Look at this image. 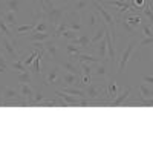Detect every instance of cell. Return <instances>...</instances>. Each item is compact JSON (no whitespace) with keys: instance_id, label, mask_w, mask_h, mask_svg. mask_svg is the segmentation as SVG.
<instances>
[{"instance_id":"cell-1","label":"cell","mask_w":153,"mask_h":153,"mask_svg":"<svg viewBox=\"0 0 153 153\" xmlns=\"http://www.w3.org/2000/svg\"><path fill=\"white\" fill-rule=\"evenodd\" d=\"M69 9L71 8L68 5H55L54 0H43L42 19H45L49 23V26H52V29H54Z\"/></svg>"},{"instance_id":"cell-2","label":"cell","mask_w":153,"mask_h":153,"mask_svg":"<svg viewBox=\"0 0 153 153\" xmlns=\"http://www.w3.org/2000/svg\"><path fill=\"white\" fill-rule=\"evenodd\" d=\"M92 6L95 8V11L98 14L103 17V22L109 26V29L112 32V38H113V45H115V42H117V22H115V16L104 8V3H100L97 0H92Z\"/></svg>"},{"instance_id":"cell-3","label":"cell","mask_w":153,"mask_h":153,"mask_svg":"<svg viewBox=\"0 0 153 153\" xmlns=\"http://www.w3.org/2000/svg\"><path fill=\"white\" fill-rule=\"evenodd\" d=\"M0 52L5 55V58L8 61H14L20 57V52H19L17 46L5 35H0Z\"/></svg>"},{"instance_id":"cell-4","label":"cell","mask_w":153,"mask_h":153,"mask_svg":"<svg viewBox=\"0 0 153 153\" xmlns=\"http://www.w3.org/2000/svg\"><path fill=\"white\" fill-rule=\"evenodd\" d=\"M58 38L52 37L49 38V40L45 42V55L46 58L51 61V63H57V65H60V46H58Z\"/></svg>"},{"instance_id":"cell-5","label":"cell","mask_w":153,"mask_h":153,"mask_svg":"<svg viewBox=\"0 0 153 153\" xmlns=\"http://www.w3.org/2000/svg\"><path fill=\"white\" fill-rule=\"evenodd\" d=\"M65 19L68 20L69 23V29H74L76 32H80L83 29V20H81V16L78 12H75L74 9H69L66 14H65Z\"/></svg>"},{"instance_id":"cell-6","label":"cell","mask_w":153,"mask_h":153,"mask_svg":"<svg viewBox=\"0 0 153 153\" xmlns=\"http://www.w3.org/2000/svg\"><path fill=\"white\" fill-rule=\"evenodd\" d=\"M60 65L54 63L52 68L48 71V75L45 76V84L46 86H57L60 84L61 86V78H60Z\"/></svg>"},{"instance_id":"cell-7","label":"cell","mask_w":153,"mask_h":153,"mask_svg":"<svg viewBox=\"0 0 153 153\" xmlns=\"http://www.w3.org/2000/svg\"><path fill=\"white\" fill-rule=\"evenodd\" d=\"M136 45H138V42H136V40H132V42L129 43V46L126 48V51L123 52V57L120 58V63H118V74H120V75L124 74L126 65H127V61L130 60V57H132V54H133V49H135Z\"/></svg>"},{"instance_id":"cell-8","label":"cell","mask_w":153,"mask_h":153,"mask_svg":"<svg viewBox=\"0 0 153 153\" xmlns=\"http://www.w3.org/2000/svg\"><path fill=\"white\" fill-rule=\"evenodd\" d=\"M98 12L95 11V8L92 6V8H89L84 14L81 16V20H83V26L86 25V26L89 28V29H94V28H97V25H98V22H100V19H98Z\"/></svg>"},{"instance_id":"cell-9","label":"cell","mask_w":153,"mask_h":153,"mask_svg":"<svg viewBox=\"0 0 153 153\" xmlns=\"http://www.w3.org/2000/svg\"><path fill=\"white\" fill-rule=\"evenodd\" d=\"M61 86H74V87H83V81L80 75H75L71 72H65L61 75Z\"/></svg>"},{"instance_id":"cell-10","label":"cell","mask_w":153,"mask_h":153,"mask_svg":"<svg viewBox=\"0 0 153 153\" xmlns=\"http://www.w3.org/2000/svg\"><path fill=\"white\" fill-rule=\"evenodd\" d=\"M86 98L87 100H92V101H101V87L91 83L86 87Z\"/></svg>"},{"instance_id":"cell-11","label":"cell","mask_w":153,"mask_h":153,"mask_svg":"<svg viewBox=\"0 0 153 153\" xmlns=\"http://www.w3.org/2000/svg\"><path fill=\"white\" fill-rule=\"evenodd\" d=\"M69 43L76 45V46H80V48H83V49L86 51L87 48H91V38H89V32H81V31H80V35H76L74 40H71Z\"/></svg>"},{"instance_id":"cell-12","label":"cell","mask_w":153,"mask_h":153,"mask_svg":"<svg viewBox=\"0 0 153 153\" xmlns=\"http://www.w3.org/2000/svg\"><path fill=\"white\" fill-rule=\"evenodd\" d=\"M49 38H52V34H51L49 31H46V32H35V31H31L29 35L25 37V40L31 43V42H46V40H49Z\"/></svg>"},{"instance_id":"cell-13","label":"cell","mask_w":153,"mask_h":153,"mask_svg":"<svg viewBox=\"0 0 153 153\" xmlns=\"http://www.w3.org/2000/svg\"><path fill=\"white\" fill-rule=\"evenodd\" d=\"M104 37H106V40H107V55H109V60H110L112 65H115V61H117V52H115V49H113L115 45L112 43V32H110L109 28L106 29Z\"/></svg>"},{"instance_id":"cell-14","label":"cell","mask_w":153,"mask_h":153,"mask_svg":"<svg viewBox=\"0 0 153 153\" xmlns=\"http://www.w3.org/2000/svg\"><path fill=\"white\" fill-rule=\"evenodd\" d=\"M20 94H22V97H23V100L28 103V106H31V103H32V100H34V91H32V87L29 86V84H26V83H20Z\"/></svg>"},{"instance_id":"cell-15","label":"cell","mask_w":153,"mask_h":153,"mask_svg":"<svg viewBox=\"0 0 153 153\" xmlns=\"http://www.w3.org/2000/svg\"><path fill=\"white\" fill-rule=\"evenodd\" d=\"M118 97V84L115 80H109L107 81V89H106V98L110 103L112 100H115Z\"/></svg>"},{"instance_id":"cell-16","label":"cell","mask_w":153,"mask_h":153,"mask_svg":"<svg viewBox=\"0 0 153 153\" xmlns=\"http://www.w3.org/2000/svg\"><path fill=\"white\" fill-rule=\"evenodd\" d=\"M0 17L5 20V23L8 25L11 29H14V28L17 26V22H19V20H17V14H16V12L5 11V12H2V14H0Z\"/></svg>"},{"instance_id":"cell-17","label":"cell","mask_w":153,"mask_h":153,"mask_svg":"<svg viewBox=\"0 0 153 153\" xmlns=\"http://www.w3.org/2000/svg\"><path fill=\"white\" fill-rule=\"evenodd\" d=\"M89 8H92V0H76L75 5L72 6V9L75 12H78L80 16H83Z\"/></svg>"},{"instance_id":"cell-18","label":"cell","mask_w":153,"mask_h":153,"mask_svg":"<svg viewBox=\"0 0 153 153\" xmlns=\"http://www.w3.org/2000/svg\"><path fill=\"white\" fill-rule=\"evenodd\" d=\"M130 94H132V89H130V87H129V89H126L123 94H118L117 98L110 101L109 106H123V104H126V103H127V98L130 97Z\"/></svg>"},{"instance_id":"cell-19","label":"cell","mask_w":153,"mask_h":153,"mask_svg":"<svg viewBox=\"0 0 153 153\" xmlns=\"http://www.w3.org/2000/svg\"><path fill=\"white\" fill-rule=\"evenodd\" d=\"M55 97H60L61 100H65L69 106H76V107H78V101L81 100V98H76L74 95H69V94L63 92V91H58V89L55 91Z\"/></svg>"},{"instance_id":"cell-20","label":"cell","mask_w":153,"mask_h":153,"mask_svg":"<svg viewBox=\"0 0 153 153\" xmlns=\"http://www.w3.org/2000/svg\"><path fill=\"white\" fill-rule=\"evenodd\" d=\"M60 68L66 72H71V74H75V75H80L81 76V72L76 68V63L71 61V60H66V61H60Z\"/></svg>"},{"instance_id":"cell-21","label":"cell","mask_w":153,"mask_h":153,"mask_svg":"<svg viewBox=\"0 0 153 153\" xmlns=\"http://www.w3.org/2000/svg\"><path fill=\"white\" fill-rule=\"evenodd\" d=\"M97 51H98V57L103 61H106V58L109 57L107 55V40H106V37L97 43Z\"/></svg>"},{"instance_id":"cell-22","label":"cell","mask_w":153,"mask_h":153,"mask_svg":"<svg viewBox=\"0 0 153 153\" xmlns=\"http://www.w3.org/2000/svg\"><path fill=\"white\" fill-rule=\"evenodd\" d=\"M35 20L32 22V23H29V25H20V26H16L14 28V32H16V37H22V35H25L26 32H31V31H34V28H35Z\"/></svg>"},{"instance_id":"cell-23","label":"cell","mask_w":153,"mask_h":153,"mask_svg":"<svg viewBox=\"0 0 153 153\" xmlns=\"http://www.w3.org/2000/svg\"><path fill=\"white\" fill-rule=\"evenodd\" d=\"M103 60H101L100 57H95V55H91V54H87V52H81L78 55V58H76V63H101Z\"/></svg>"},{"instance_id":"cell-24","label":"cell","mask_w":153,"mask_h":153,"mask_svg":"<svg viewBox=\"0 0 153 153\" xmlns=\"http://www.w3.org/2000/svg\"><path fill=\"white\" fill-rule=\"evenodd\" d=\"M17 81H19V83L32 84V83H34V75L26 69V71H23V72H19V75H17Z\"/></svg>"},{"instance_id":"cell-25","label":"cell","mask_w":153,"mask_h":153,"mask_svg":"<svg viewBox=\"0 0 153 153\" xmlns=\"http://www.w3.org/2000/svg\"><path fill=\"white\" fill-rule=\"evenodd\" d=\"M5 5H6V9L8 11H12V12H17L22 9V5H23V0H5Z\"/></svg>"},{"instance_id":"cell-26","label":"cell","mask_w":153,"mask_h":153,"mask_svg":"<svg viewBox=\"0 0 153 153\" xmlns=\"http://www.w3.org/2000/svg\"><path fill=\"white\" fill-rule=\"evenodd\" d=\"M138 89H139V94H141V98L143 100H150V98H153V91L146 84V83H141L138 86Z\"/></svg>"},{"instance_id":"cell-27","label":"cell","mask_w":153,"mask_h":153,"mask_svg":"<svg viewBox=\"0 0 153 153\" xmlns=\"http://www.w3.org/2000/svg\"><path fill=\"white\" fill-rule=\"evenodd\" d=\"M23 60H25V55H20L17 60H14V61H11V68L14 69L16 72H23V71H26L28 68L25 66V63H23Z\"/></svg>"},{"instance_id":"cell-28","label":"cell","mask_w":153,"mask_h":153,"mask_svg":"<svg viewBox=\"0 0 153 153\" xmlns=\"http://www.w3.org/2000/svg\"><path fill=\"white\" fill-rule=\"evenodd\" d=\"M124 17V20L130 25L132 28H138L139 25L143 23V19H141V16H138V14H135V16H123Z\"/></svg>"},{"instance_id":"cell-29","label":"cell","mask_w":153,"mask_h":153,"mask_svg":"<svg viewBox=\"0 0 153 153\" xmlns=\"http://www.w3.org/2000/svg\"><path fill=\"white\" fill-rule=\"evenodd\" d=\"M92 75H97V76H106V75H107L106 61H101V63H98V68H97V69H94Z\"/></svg>"},{"instance_id":"cell-30","label":"cell","mask_w":153,"mask_h":153,"mask_svg":"<svg viewBox=\"0 0 153 153\" xmlns=\"http://www.w3.org/2000/svg\"><path fill=\"white\" fill-rule=\"evenodd\" d=\"M48 28H49V23H48L45 19H40V22H37V23H35L34 31H35V32H46Z\"/></svg>"},{"instance_id":"cell-31","label":"cell","mask_w":153,"mask_h":153,"mask_svg":"<svg viewBox=\"0 0 153 153\" xmlns=\"http://www.w3.org/2000/svg\"><path fill=\"white\" fill-rule=\"evenodd\" d=\"M46 98H48V95H45V92H43V91H38L37 94H34V100H32L31 106H37L38 103H42V101H45Z\"/></svg>"},{"instance_id":"cell-32","label":"cell","mask_w":153,"mask_h":153,"mask_svg":"<svg viewBox=\"0 0 153 153\" xmlns=\"http://www.w3.org/2000/svg\"><path fill=\"white\" fill-rule=\"evenodd\" d=\"M60 37L63 38V40H68V42H71V40H74V38L76 37V31H74V29H66V31L63 32Z\"/></svg>"},{"instance_id":"cell-33","label":"cell","mask_w":153,"mask_h":153,"mask_svg":"<svg viewBox=\"0 0 153 153\" xmlns=\"http://www.w3.org/2000/svg\"><path fill=\"white\" fill-rule=\"evenodd\" d=\"M78 65H80V69H81L83 75H92L94 69L91 66V63H78Z\"/></svg>"},{"instance_id":"cell-34","label":"cell","mask_w":153,"mask_h":153,"mask_svg":"<svg viewBox=\"0 0 153 153\" xmlns=\"http://www.w3.org/2000/svg\"><path fill=\"white\" fill-rule=\"evenodd\" d=\"M37 54H38V51H37V49H34V51H32V54H31V55H29L28 58H25V60H23L25 66H26V68H29V66L32 65V63H34V60H35Z\"/></svg>"},{"instance_id":"cell-35","label":"cell","mask_w":153,"mask_h":153,"mask_svg":"<svg viewBox=\"0 0 153 153\" xmlns=\"http://www.w3.org/2000/svg\"><path fill=\"white\" fill-rule=\"evenodd\" d=\"M8 60L5 58V55L2 54V52H0V74H2V72H5V71H8Z\"/></svg>"},{"instance_id":"cell-36","label":"cell","mask_w":153,"mask_h":153,"mask_svg":"<svg viewBox=\"0 0 153 153\" xmlns=\"http://www.w3.org/2000/svg\"><path fill=\"white\" fill-rule=\"evenodd\" d=\"M143 35L144 37H152L153 35V26L152 25H144L143 26Z\"/></svg>"},{"instance_id":"cell-37","label":"cell","mask_w":153,"mask_h":153,"mask_svg":"<svg viewBox=\"0 0 153 153\" xmlns=\"http://www.w3.org/2000/svg\"><path fill=\"white\" fill-rule=\"evenodd\" d=\"M147 45H153V35H152V37H146L143 42H139L138 48H144V46H147Z\"/></svg>"},{"instance_id":"cell-38","label":"cell","mask_w":153,"mask_h":153,"mask_svg":"<svg viewBox=\"0 0 153 153\" xmlns=\"http://www.w3.org/2000/svg\"><path fill=\"white\" fill-rule=\"evenodd\" d=\"M81 81H83L84 86H89L91 83H94L92 81V75H81Z\"/></svg>"},{"instance_id":"cell-39","label":"cell","mask_w":153,"mask_h":153,"mask_svg":"<svg viewBox=\"0 0 153 153\" xmlns=\"http://www.w3.org/2000/svg\"><path fill=\"white\" fill-rule=\"evenodd\" d=\"M143 83H146V84H153V75H144V76H143Z\"/></svg>"},{"instance_id":"cell-40","label":"cell","mask_w":153,"mask_h":153,"mask_svg":"<svg viewBox=\"0 0 153 153\" xmlns=\"http://www.w3.org/2000/svg\"><path fill=\"white\" fill-rule=\"evenodd\" d=\"M3 106V100H2V92H0V107Z\"/></svg>"},{"instance_id":"cell-41","label":"cell","mask_w":153,"mask_h":153,"mask_svg":"<svg viewBox=\"0 0 153 153\" xmlns=\"http://www.w3.org/2000/svg\"><path fill=\"white\" fill-rule=\"evenodd\" d=\"M54 2H66V0H54Z\"/></svg>"},{"instance_id":"cell-42","label":"cell","mask_w":153,"mask_h":153,"mask_svg":"<svg viewBox=\"0 0 153 153\" xmlns=\"http://www.w3.org/2000/svg\"><path fill=\"white\" fill-rule=\"evenodd\" d=\"M152 55H153V49H152Z\"/></svg>"}]
</instances>
